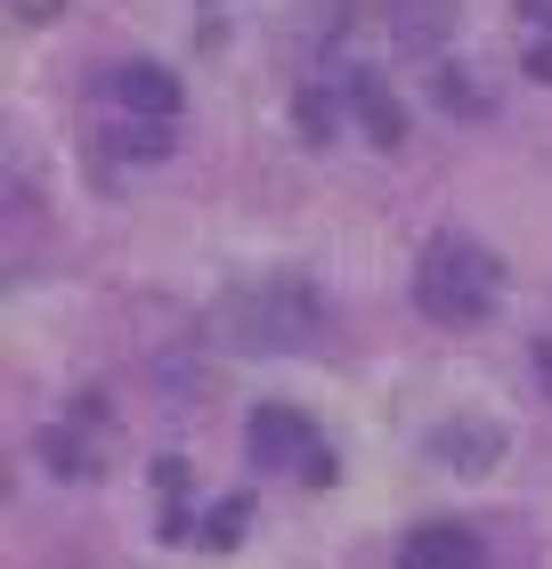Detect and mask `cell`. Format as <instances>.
I'll return each instance as SVG.
<instances>
[{
    "label": "cell",
    "mask_w": 552,
    "mask_h": 569,
    "mask_svg": "<svg viewBox=\"0 0 552 569\" xmlns=\"http://www.w3.org/2000/svg\"><path fill=\"white\" fill-rule=\"evenodd\" d=\"M504 293V261L480 237H431L414 261V309L431 326H480Z\"/></svg>",
    "instance_id": "1"
},
{
    "label": "cell",
    "mask_w": 552,
    "mask_h": 569,
    "mask_svg": "<svg viewBox=\"0 0 552 569\" xmlns=\"http://www.w3.org/2000/svg\"><path fill=\"white\" fill-rule=\"evenodd\" d=\"M212 326L235 350H309L325 333V301H318V284H301V277H269V284H252V293H228Z\"/></svg>",
    "instance_id": "2"
},
{
    "label": "cell",
    "mask_w": 552,
    "mask_h": 569,
    "mask_svg": "<svg viewBox=\"0 0 552 569\" xmlns=\"http://www.w3.org/2000/svg\"><path fill=\"white\" fill-rule=\"evenodd\" d=\"M114 147L122 154H171V131H179V73H163L154 58H130L114 66Z\"/></svg>",
    "instance_id": "3"
},
{
    "label": "cell",
    "mask_w": 552,
    "mask_h": 569,
    "mask_svg": "<svg viewBox=\"0 0 552 569\" xmlns=\"http://www.w3.org/2000/svg\"><path fill=\"white\" fill-rule=\"evenodd\" d=\"M244 448L260 472H293V480H333V456L318 448V423L301 407H252L244 423Z\"/></svg>",
    "instance_id": "4"
},
{
    "label": "cell",
    "mask_w": 552,
    "mask_h": 569,
    "mask_svg": "<svg viewBox=\"0 0 552 569\" xmlns=\"http://www.w3.org/2000/svg\"><path fill=\"white\" fill-rule=\"evenodd\" d=\"M488 553H480V537H471L463 521H423L399 546V569H480Z\"/></svg>",
    "instance_id": "5"
},
{
    "label": "cell",
    "mask_w": 552,
    "mask_h": 569,
    "mask_svg": "<svg viewBox=\"0 0 552 569\" xmlns=\"http://www.w3.org/2000/svg\"><path fill=\"white\" fill-rule=\"evenodd\" d=\"M98 416H107V407H98V399H82V416L49 431V463H58V472H73V480H90V472H98V448H90Z\"/></svg>",
    "instance_id": "6"
},
{
    "label": "cell",
    "mask_w": 552,
    "mask_h": 569,
    "mask_svg": "<svg viewBox=\"0 0 552 569\" xmlns=\"http://www.w3.org/2000/svg\"><path fill=\"white\" fill-rule=\"evenodd\" d=\"M390 24H399V41L414 49V58H431V41L455 33V0H399Z\"/></svg>",
    "instance_id": "7"
},
{
    "label": "cell",
    "mask_w": 552,
    "mask_h": 569,
    "mask_svg": "<svg viewBox=\"0 0 552 569\" xmlns=\"http://www.w3.org/2000/svg\"><path fill=\"white\" fill-rule=\"evenodd\" d=\"M350 98H358L365 131H374L382 147H399V139H407V122H399V98H390V90H374V82H365V73H350Z\"/></svg>",
    "instance_id": "8"
},
{
    "label": "cell",
    "mask_w": 552,
    "mask_h": 569,
    "mask_svg": "<svg viewBox=\"0 0 552 569\" xmlns=\"http://www.w3.org/2000/svg\"><path fill=\"white\" fill-rule=\"evenodd\" d=\"M439 456H455L463 472L495 463V423H439Z\"/></svg>",
    "instance_id": "9"
},
{
    "label": "cell",
    "mask_w": 552,
    "mask_h": 569,
    "mask_svg": "<svg viewBox=\"0 0 552 569\" xmlns=\"http://www.w3.org/2000/svg\"><path fill=\"white\" fill-rule=\"evenodd\" d=\"M244 521H252V497H228L212 521H203V546H235V529H244Z\"/></svg>",
    "instance_id": "10"
},
{
    "label": "cell",
    "mask_w": 552,
    "mask_h": 569,
    "mask_svg": "<svg viewBox=\"0 0 552 569\" xmlns=\"http://www.w3.org/2000/svg\"><path fill=\"white\" fill-rule=\"evenodd\" d=\"M529 82H552V33L529 41Z\"/></svg>",
    "instance_id": "11"
},
{
    "label": "cell",
    "mask_w": 552,
    "mask_h": 569,
    "mask_svg": "<svg viewBox=\"0 0 552 569\" xmlns=\"http://www.w3.org/2000/svg\"><path fill=\"white\" fill-rule=\"evenodd\" d=\"M66 0H17V17H58Z\"/></svg>",
    "instance_id": "12"
},
{
    "label": "cell",
    "mask_w": 552,
    "mask_h": 569,
    "mask_svg": "<svg viewBox=\"0 0 552 569\" xmlns=\"http://www.w3.org/2000/svg\"><path fill=\"white\" fill-rule=\"evenodd\" d=\"M536 367H544V382H552V342H536Z\"/></svg>",
    "instance_id": "13"
}]
</instances>
